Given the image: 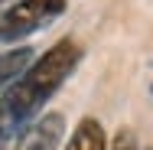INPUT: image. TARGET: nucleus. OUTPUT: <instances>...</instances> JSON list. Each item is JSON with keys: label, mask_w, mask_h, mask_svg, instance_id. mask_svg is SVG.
<instances>
[{"label": "nucleus", "mask_w": 153, "mask_h": 150, "mask_svg": "<svg viewBox=\"0 0 153 150\" xmlns=\"http://www.w3.org/2000/svg\"><path fill=\"white\" fill-rule=\"evenodd\" d=\"M36 59L33 56L30 46H20V49H7V52H0V95L10 88L23 72H26V65Z\"/></svg>", "instance_id": "39448f33"}, {"label": "nucleus", "mask_w": 153, "mask_h": 150, "mask_svg": "<svg viewBox=\"0 0 153 150\" xmlns=\"http://www.w3.org/2000/svg\"><path fill=\"white\" fill-rule=\"evenodd\" d=\"M65 13V0H13L0 13V46L46 30Z\"/></svg>", "instance_id": "f03ea898"}, {"label": "nucleus", "mask_w": 153, "mask_h": 150, "mask_svg": "<svg viewBox=\"0 0 153 150\" xmlns=\"http://www.w3.org/2000/svg\"><path fill=\"white\" fill-rule=\"evenodd\" d=\"M150 150H153V147H150Z\"/></svg>", "instance_id": "6e6552de"}, {"label": "nucleus", "mask_w": 153, "mask_h": 150, "mask_svg": "<svg viewBox=\"0 0 153 150\" xmlns=\"http://www.w3.org/2000/svg\"><path fill=\"white\" fill-rule=\"evenodd\" d=\"M108 150H140V147H137L134 131H127V127H124V131H117V134H114V140L108 144Z\"/></svg>", "instance_id": "423d86ee"}, {"label": "nucleus", "mask_w": 153, "mask_h": 150, "mask_svg": "<svg viewBox=\"0 0 153 150\" xmlns=\"http://www.w3.org/2000/svg\"><path fill=\"white\" fill-rule=\"evenodd\" d=\"M82 62V46L75 39H59L42 56L26 65V72L0 95V150H10L16 137L42 114L52 95L68 82Z\"/></svg>", "instance_id": "f257e3e1"}, {"label": "nucleus", "mask_w": 153, "mask_h": 150, "mask_svg": "<svg viewBox=\"0 0 153 150\" xmlns=\"http://www.w3.org/2000/svg\"><path fill=\"white\" fill-rule=\"evenodd\" d=\"M65 150H108V134H104L101 121L82 118L78 124H75V131L68 134Z\"/></svg>", "instance_id": "20e7f679"}, {"label": "nucleus", "mask_w": 153, "mask_h": 150, "mask_svg": "<svg viewBox=\"0 0 153 150\" xmlns=\"http://www.w3.org/2000/svg\"><path fill=\"white\" fill-rule=\"evenodd\" d=\"M62 137H65V118L59 111H49L33 121L10 150H59Z\"/></svg>", "instance_id": "7ed1b4c3"}, {"label": "nucleus", "mask_w": 153, "mask_h": 150, "mask_svg": "<svg viewBox=\"0 0 153 150\" xmlns=\"http://www.w3.org/2000/svg\"><path fill=\"white\" fill-rule=\"evenodd\" d=\"M0 3H7V0H0Z\"/></svg>", "instance_id": "0eeeda50"}]
</instances>
